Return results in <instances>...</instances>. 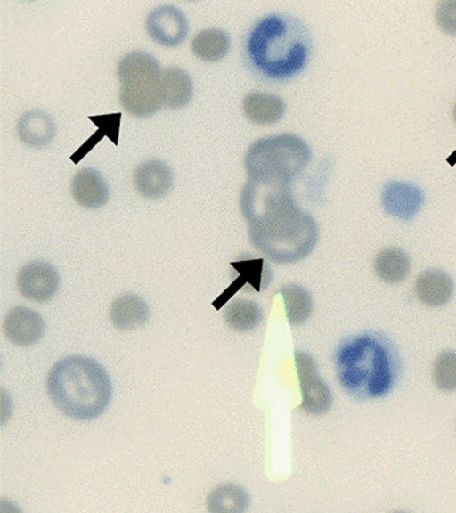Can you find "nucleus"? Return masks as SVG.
<instances>
[{"label": "nucleus", "instance_id": "1", "mask_svg": "<svg viewBox=\"0 0 456 513\" xmlns=\"http://www.w3.org/2000/svg\"><path fill=\"white\" fill-rule=\"evenodd\" d=\"M290 187L248 180L240 194L251 244L277 264L305 258L318 240L315 220L297 204Z\"/></svg>", "mask_w": 456, "mask_h": 513}, {"label": "nucleus", "instance_id": "2", "mask_svg": "<svg viewBox=\"0 0 456 513\" xmlns=\"http://www.w3.org/2000/svg\"><path fill=\"white\" fill-rule=\"evenodd\" d=\"M313 41L307 27L297 17L274 12L258 20L245 42L247 61L260 77L282 81L307 65Z\"/></svg>", "mask_w": 456, "mask_h": 513}, {"label": "nucleus", "instance_id": "3", "mask_svg": "<svg viewBox=\"0 0 456 513\" xmlns=\"http://www.w3.org/2000/svg\"><path fill=\"white\" fill-rule=\"evenodd\" d=\"M46 391L53 403L75 420L99 417L110 404L111 382L103 366L85 355L59 360L46 378Z\"/></svg>", "mask_w": 456, "mask_h": 513}, {"label": "nucleus", "instance_id": "4", "mask_svg": "<svg viewBox=\"0 0 456 513\" xmlns=\"http://www.w3.org/2000/svg\"><path fill=\"white\" fill-rule=\"evenodd\" d=\"M342 387L360 398H379L395 385L400 371L396 353L381 338L359 335L344 342L336 354Z\"/></svg>", "mask_w": 456, "mask_h": 513}, {"label": "nucleus", "instance_id": "5", "mask_svg": "<svg viewBox=\"0 0 456 513\" xmlns=\"http://www.w3.org/2000/svg\"><path fill=\"white\" fill-rule=\"evenodd\" d=\"M312 151L301 137L282 134L263 137L248 148L244 167L248 180L291 184L309 165Z\"/></svg>", "mask_w": 456, "mask_h": 513}, {"label": "nucleus", "instance_id": "6", "mask_svg": "<svg viewBox=\"0 0 456 513\" xmlns=\"http://www.w3.org/2000/svg\"><path fill=\"white\" fill-rule=\"evenodd\" d=\"M158 61L143 51L126 54L117 67L121 83L119 101L126 111L138 118L154 114L162 106Z\"/></svg>", "mask_w": 456, "mask_h": 513}, {"label": "nucleus", "instance_id": "7", "mask_svg": "<svg viewBox=\"0 0 456 513\" xmlns=\"http://www.w3.org/2000/svg\"><path fill=\"white\" fill-rule=\"evenodd\" d=\"M295 362L302 395L301 409L311 415H322L332 403L330 390L318 375L313 358L303 352L295 354Z\"/></svg>", "mask_w": 456, "mask_h": 513}, {"label": "nucleus", "instance_id": "8", "mask_svg": "<svg viewBox=\"0 0 456 513\" xmlns=\"http://www.w3.org/2000/svg\"><path fill=\"white\" fill-rule=\"evenodd\" d=\"M61 278L56 268L45 261H32L20 268L16 286L27 300L44 303L52 299L59 290Z\"/></svg>", "mask_w": 456, "mask_h": 513}, {"label": "nucleus", "instance_id": "9", "mask_svg": "<svg viewBox=\"0 0 456 513\" xmlns=\"http://www.w3.org/2000/svg\"><path fill=\"white\" fill-rule=\"evenodd\" d=\"M145 28L150 37L165 47L179 45L186 37L189 25L184 13L174 5H160L147 15Z\"/></svg>", "mask_w": 456, "mask_h": 513}, {"label": "nucleus", "instance_id": "10", "mask_svg": "<svg viewBox=\"0 0 456 513\" xmlns=\"http://www.w3.org/2000/svg\"><path fill=\"white\" fill-rule=\"evenodd\" d=\"M425 203L424 191L417 185L391 181L385 184L381 192V204L391 216L409 221L421 209Z\"/></svg>", "mask_w": 456, "mask_h": 513}, {"label": "nucleus", "instance_id": "11", "mask_svg": "<svg viewBox=\"0 0 456 513\" xmlns=\"http://www.w3.org/2000/svg\"><path fill=\"white\" fill-rule=\"evenodd\" d=\"M45 328V322L37 312L20 305L10 309L3 321L5 337L19 346H29L38 342Z\"/></svg>", "mask_w": 456, "mask_h": 513}, {"label": "nucleus", "instance_id": "12", "mask_svg": "<svg viewBox=\"0 0 456 513\" xmlns=\"http://www.w3.org/2000/svg\"><path fill=\"white\" fill-rule=\"evenodd\" d=\"M174 175L162 160L148 159L140 163L133 174V184L136 191L148 200H159L171 190Z\"/></svg>", "mask_w": 456, "mask_h": 513}, {"label": "nucleus", "instance_id": "13", "mask_svg": "<svg viewBox=\"0 0 456 513\" xmlns=\"http://www.w3.org/2000/svg\"><path fill=\"white\" fill-rule=\"evenodd\" d=\"M71 194L81 207L96 209L107 203L110 190L103 176L97 170L86 167L74 175L71 182Z\"/></svg>", "mask_w": 456, "mask_h": 513}, {"label": "nucleus", "instance_id": "14", "mask_svg": "<svg viewBox=\"0 0 456 513\" xmlns=\"http://www.w3.org/2000/svg\"><path fill=\"white\" fill-rule=\"evenodd\" d=\"M414 291L418 299L429 307H439L452 298L454 283L444 271L429 268L422 271L416 278Z\"/></svg>", "mask_w": 456, "mask_h": 513}, {"label": "nucleus", "instance_id": "15", "mask_svg": "<svg viewBox=\"0 0 456 513\" xmlns=\"http://www.w3.org/2000/svg\"><path fill=\"white\" fill-rule=\"evenodd\" d=\"M150 317L148 304L135 294L115 298L109 309L110 323L118 330H133L143 326Z\"/></svg>", "mask_w": 456, "mask_h": 513}, {"label": "nucleus", "instance_id": "16", "mask_svg": "<svg viewBox=\"0 0 456 513\" xmlns=\"http://www.w3.org/2000/svg\"><path fill=\"white\" fill-rule=\"evenodd\" d=\"M56 126L53 118L39 110L24 112L17 122V134L27 146L41 149L54 138Z\"/></svg>", "mask_w": 456, "mask_h": 513}, {"label": "nucleus", "instance_id": "17", "mask_svg": "<svg viewBox=\"0 0 456 513\" xmlns=\"http://www.w3.org/2000/svg\"><path fill=\"white\" fill-rule=\"evenodd\" d=\"M162 106L178 110L185 107L193 95V84L190 75L178 67H169L160 77Z\"/></svg>", "mask_w": 456, "mask_h": 513}, {"label": "nucleus", "instance_id": "18", "mask_svg": "<svg viewBox=\"0 0 456 513\" xmlns=\"http://www.w3.org/2000/svg\"><path fill=\"white\" fill-rule=\"evenodd\" d=\"M242 110L253 123L270 125L279 121L284 115V101L272 94L251 92L242 100Z\"/></svg>", "mask_w": 456, "mask_h": 513}, {"label": "nucleus", "instance_id": "19", "mask_svg": "<svg viewBox=\"0 0 456 513\" xmlns=\"http://www.w3.org/2000/svg\"><path fill=\"white\" fill-rule=\"evenodd\" d=\"M373 267L375 273L381 281L395 284L407 278L411 265L406 252L395 247H388L377 254Z\"/></svg>", "mask_w": 456, "mask_h": 513}, {"label": "nucleus", "instance_id": "20", "mask_svg": "<svg viewBox=\"0 0 456 513\" xmlns=\"http://www.w3.org/2000/svg\"><path fill=\"white\" fill-rule=\"evenodd\" d=\"M191 48L199 59L205 61H216L227 54L230 48V37L220 28H206L194 36Z\"/></svg>", "mask_w": 456, "mask_h": 513}, {"label": "nucleus", "instance_id": "21", "mask_svg": "<svg viewBox=\"0 0 456 513\" xmlns=\"http://www.w3.org/2000/svg\"><path fill=\"white\" fill-rule=\"evenodd\" d=\"M249 503L248 493L237 484H224L216 486L207 498L210 512H243Z\"/></svg>", "mask_w": 456, "mask_h": 513}, {"label": "nucleus", "instance_id": "22", "mask_svg": "<svg viewBox=\"0 0 456 513\" xmlns=\"http://www.w3.org/2000/svg\"><path fill=\"white\" fill-rule=\"evenodd\" d=\"M262 319L263 313L260 306L251 300H234L224 311L226 324L240 332L254 330L260 324Z\"/></svg>", "mask_w": 456, "mask_h": 513}, {"label": "nucleus", "instance_id": "23", "mask_svg": "<svg viewBox=\"0 0 456 513\" xmlns=\"http://www.w3.org/2000/svg\"><path fill=\"white\" fill-rule=\"evenodd\" d=\"M287 319L292 325H300L310 316L313 299L305 288L299 285H286L281 289Z\"/></svg>", "mask_w": 456, "mask_h": 513}, {"label": "nucleus", "instance_id": "24", "mask_svg": "<svg viewBox=\"0 0 456 513\" xmlns=\"http://www.w3.org/2000/svg\"><path fill=\"white\" fill-rule=\"evenodd\" d=\"M435 385L443 391L456 390V352L448 350L439 354L432 367Z\"/></svg>", "mask_w": 456, "mask_h": 513}, {"label": "nucleus", "instance_id": "25", "mask_svg": "<svg viewBox=\"0 0 456 513\" xmlns=\"http://www.w3.org/2000/svg\"><path fill=\"white\" fill-rule=\"evenodd\" d=\"M435 19L444 32L456 35V0L440 2L435 11Z\"/></svg>", "mask_w": 456, "mask_h": 513}, {"label": "nucleus", "instance_id": "26", "mask_svg": "<svg viewBox=\"0 0 456 513\" xmlns=\"http://www.w3.org/2000/svg\"><path fill=\"white\" fill-rule=\"evenodd\" d=\"M447 162H449V164L452 166L456 163V150L449 156Z\"/></svg>", "mask_w": 456, "mask_h": 513}, {"label": "nucleus", "instance_id": "27", "mask_svg": "<svg viewBox=\"0 0 456 513\" xmlns=\"http://www.w3.org/2000/svg\"><path fill=\"white\" fill-rule=\"evenodd\" d=\"M453 118H454V121H455V123H456V105H455V107H454V109H453Z\"/></svg>", "mask_w": 456, "mask_h": 513}]
</instances>
